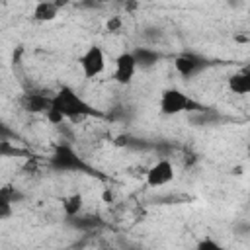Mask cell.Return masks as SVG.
<instances>
[{"label":"cell","instance_id":"6","mask_svg":"<svg viewBox=\"0 0 250 250\" xmlns=\"http://www.w3.org/2000/svg\"><path fill=\"white\" fill-rule=\"evenodd\" d=\"M137 61L133 57V51H123L115 57V70H113V80L121 86H127L133 82L137 74Z\"/></svg>","mask_w":250,"mask_h":250},{"label":"cell","instance_id":"4","mask_svg":"<svg viewBox=\"0 0 250 250\" xmlns=\"http://www.w3.org/2000/svg\"><path fill=\"white\" fill-rule=\"evenodd\" d=\"M213 64H215V61H211L205 55L193 53V51H184V53L176 55V59H174V68L184 80H193L195 76H199L201 72L211 68Z\"/></svg>","mask_w":250,"mask_h":250},{"label":"cell","instance_id":"11","mask_svg":"<svg viewBox=\"0 0 250 250\" xmlns=\"http://www.w3.org/2000/svg\"><path fill=\"white\" fill-rule=\"evenodd\" d=\"M62 8L61 2H51V0H43V2H37L33 6V14L31 18L35 21H53L57 16H59V10Z\"/></svg>","mask_w":250,"mask_h":250},{"label":"cell","instance_id":"7","mask_svg":"<svg viewBox=\"0 0 250 250\" xmlns=\"http://www.w3.org/2000/svg\"><path fill=\"white\" fill-rule=\"evenodd\" d=\"M176 172H174V164L168 158H160L158 162H154L148 170H146V186L150 188H160L166 186L174 180Z\"/></svg>","mask_w":250,"mask_h":250},{"label":"cell","instance_id":"9","mask_svg":"<svg viewBox=\"0 0 250 250\" xmlns=\"http://www.w3.org/2000/svg\"><path fill=\"white\" fill-rule=\"evenodd\" d=\"M229 90L232 94H238V96H248L250 94V64L240 68L238 72L230 74L229 76Z\"/></svg>","mask_w":250,"mask_h":250},{"label":"cell","instance_id":"15","mask_svg":"<svg viewBox=\"0 0 250 250\" xmlns=\"http://www.w3.org/2000/svg\"><path fill=\"white\" fill-rule=\"evenodd\" d=\"M232 230L238 234V236H250V223H236L232 227Z\"/></svg>","mask_w":250,"mask_h":250},{"label":"cell","instance_id":"5","mask_svg":"<svg viewBox=\"0 0 250 250\" xmlns=\"http://www.w3.org/2000/svg\"><path fill=\"white\" fill-rule=\"evenodd\" d=\"M78 64H80V70H82L86 80H92V78L100 76L105 70V53H104V49L96 43L88 45L86 51L78 57Z\"/></svg>","mask_w":250,"mask_h":250},{"label":"cell","instance_id":"8","mask_svg":"<svg viewBox=\"0 0 250 250\" xmlns=\"http://www.w3.org/2000/svg\"><path fill=\"white\" fill-rule=\"evenodd\" d=\"M51 100L53 96H45L39 92H27L21 96L20 104L27 113H47L51 109Z\"/></svg>","mask_w":250,"mask_h":250},{"label":"cell","instance_id":"3","mask_svg":"<svg viewBox=\"0 0 250 250\" xmlns=\"http://www.w3.org/2000/svg\"><path fill=\"white\" fill-rule=\"evenodd\" d=\"M160 113L162 115H180V113H199L205 111L207 107H203L201 104H197L195 100H191L186 92L178 90V88H164L160 92V102H158Z\"/></svg>","mask_w":250,"mask_h":250},{"label":"cell","instance_id":"10","mask_svg":"<svg viewBox=\"0 0 250 250\" xmlns=\"http://www.w3.org/2000/svg\"><path fill=\"white\" fill-rule=\"evenodd\" d=\"M133 57L137 61V66L143 70L152 68L162 61V53L152 47H137V49H133Z\"/></svg>","mask_w":250,"mask_h":250},{"label":"cell","instance_id":"13","mask_svg":"<svg viewBox=\"0 0 250 250\" xmlns=\"http://www.w3.org/2000/svg\"><path fill=\"white\" fill-rule=\"evenodd\" d=\"M82 207H84V197L82 193H72V195H66L62 199V213L66 219H72V217H78L82 213Z\"/></svg>","mask_w":250,"mask_h":250},{"label":"cell","instance_id":"2","mask_svg":"<svg viewBox=\"0 0 250 250\" xmlns=\"http://www.w3.org/2000/svg\"><path fill=\"white\" fill-rule=\"evenodd\" d=\"M49 166L53 172L59 174H70V172H84L90 176H98V172L66 143H59L49 158Z\"/></svg>","mask_w":250,"mask_h":250},{"label":"cell","instance_id":"1","mask_svg":"<svg viewBox=\"0 0 250 250\" xmlns=\"http://www.w3.org/2000/svg\"><path fill=\"white\" fill-rule=\"evenodd\" d=\"M51 109L57 111L62 119H82V117H104V113L86 102L70 86H61L51 100Z\"/></svg>","mask_w":250,"mask_h":250},{"label":"cell","instance_id":"14","mask_svg":"<svg viewBox=\"0 0 250 250\" xmlns=\"http://www.w3.org/2000/svg\"><path fill=\"white\" fill-rule=\"evenodd\" d=\"M193 250H227L219 240H215L213 236H203L201 240H197Z\"/></svg>","mask_w":250,"mask_h":250},{"label":"cell","instance_id":"17","mask_svg":"<svg viewBox=\"0 0 250 250\" xmlns=\"http://www.w3.org/2000/svg\"><path fill=\"white\" fill-rule=\"evenodd\" d=\"M104 199H105V201H111V191H109V189L104 191Z\"/></svg>","mask_w":250,"mask_h":250},{"label":"cell","instance_id":"16","mask_svg":"<svg viewBox=\"0 0 250 250\" xmlns=\"http://www.w3.org/2000/svg\"><path fill=\"white\" fill-rule=\"evenodd\" d=\"M119 27H121V18H111V20H107V29L109 31H119Z\"/></svg>","mask_w":250,"mask_h":250},{"label":"cell","instance_id":"12","mask_svg":"<svg viewBox=\"0 0 250 250\" xmlns=\"http://www.w3.org/2000/svg\"><path fill=\"white\" fill-rule=\"evenodd\" d=\"M68 225L80 232H92V230H98L104 227L102 219L100 217H94V215H78V217H72V219H66Z\"/></svg>","mask_w":250,"mask_h":250}]
</instances>
